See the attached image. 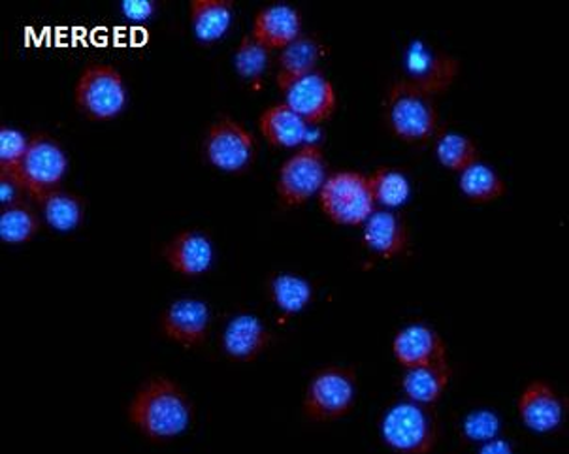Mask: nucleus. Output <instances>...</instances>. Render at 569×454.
I'll return each instance as SVG.
<instances>
[{"mask_svg":"<svg viewBox=\"0 0 569 454\" xmlns=\"http://www.w3.org/2000/svg\"><path fill=\"white\" fill-rule=\"evenodd\" d=\"M129 421L149 442H170L192 421L191 400L176 381L153 377L138 389L129 404Z\"/></svg>","mask_w":569,"mask_h":454,"instance_id":"nucleus-1","label":"nucleus"},{"mask_svg":"<svg viewBox=\"0 0 569 454\" xmlns=\"http://www.w3.org/2000/svg\"><path fill=\"white\" fill-rule=\"evenodd\" d=\"M387 123L392 134L403 142H427L440 125L436 97L408 80L392 83L387 97Z\"/></svg>","mask_w":569,"mask_h":454,"instance_id":"nucleus-2","label":"nucleus"},{"mask_svg":"<svg viewBox=\"0 0 569 454\" xmlns=\"http://www.w3.org/2000/svg\"><path fill=\"white\" fill-rule=\"evenodd\" d=\"M381 436L398 453H432L440 440V421L432 405L400 402L385 413Z\"/></svg>","mask_w":569,"mask_h":454,"instance_id":"nucleus-3","label":"nucleus"},{"mask_svg":"<svg viewBox=\"0 0 569 454\" xmlns=\"http://www.w3.org/2000/svg\"><path fill=\"white\" fill-rule=\"evenodd\" d=\"M357 402V370L327 366L311 377L303 396V415L313 423H332L353 411Z\"/></svg>","mask_w":569,"mask_h":454,"instance_id":"nucleus-4","label":"nucleus"},{"mask_svg":"<svg viewBox=\"0 0 569 454\" xmlns=\"http://www.w3.org/2000/svg\"><path fill=\"white\" fill-rule=\"evenodd\" d=\"M74 102L91 121L118 118L127 107L123 75L112 64H87L76 81Z\"/></svg>","mask_w":569,"mask_h":454,"instance_id":"nucleus-5","label":"nucleus"},{"mask_svg":"<svg viewBox=\"0 0 569 454\" xmlns=\"http://www.w3.org/2000/svg\"><path fill=\"white\" fill-rule=\"evenodd\" d=\"M67 170L69 159L61 143L46 132H34L19 169V185L26 189L27 196L40 204L48 194L61 189Z\"/></svg>","mask_w":569,"mask_h":454,"instance_id":"nucleus-6","label":"nucleus"},{"mask_svg":"<svg viewBox=\"0 0 569 454\" xmlns=\"http://www.w3.org/2000/svg\"><path fill=\"white\" fill-rule=\"evenodd\" d=\"M319 204L325 215L336 224L359 226L373 213L376 200L371 196L368 175L360 172H336L328 175L319 191Z\"/></svg>","mask_w":569,"mask_h":454,"instance_id":"nucleus-7","label":"nucleus"},{"mask_svg":"<svg viewBox=\"0 0 569 454\" xmlns=\"http://www.w3.org/2000/svg\"><path fill=\"white\" fill-rule=\"evenodd\" d=\"M327 178V161L321 148L316 143L302 145L279 169V200L284 205L306 204L311 196L319 194Z\"/></svg>","mask_w":569,"mask_h":454,"instance_id":"nucleus-8","label":"nucleus"},{"mask_svg":"<svg viewBox=\"0 0 569 454\" xmlns=\"http://www.w3.org/2000/svg\"><path fill=\"white\" fill-rule=\"evenodd\" d=\"M206 157L216 169L223 172H243L253 162L254 138L246 127L232 118L219 119L206 134Z\"/></svg>","mask_w":569,"mask_h":454,"instance_id":"nucleus-9","label":"nucleus"},{"mask_svg":"<svg viewBox=\"0 0 569 454\" xmlns=\"http://www.w3.org/2000/svg\"><path fill=\"white\" fill-rule=\"evenodd\" d=\"M406 72H408L406 80L409 83H413L432 97H438L449 91L457 80L460 61L447 56L443 51L432 50L422 42H415L406 51Z\"/></svg>","mask_w":569,"mask_h":454,"instance_id":"nucleus-10","label":"nucleus"},{"mask_svg":"<svg viewBox=\"0 0 569 454\" xmlns=\"http://www.w3.org/2000/svg\"><path fill=\"white\" fill-rule=\"evenodd\" d=\"M283 93L284 104L292 108L308 125L327 121L338 108L335 85L319 70L295 81Z\"/></svg>","mask_w":569,"mask_h":454,"instance_id":"nucleus-11","label":"nucleus"},{"mask_svg":"<svg viewBox=\"0 0 569 454\" xmlns=\"http://www.w3.org/2000/svg\"><path fill=\"white\" fill-rule=\"evenodd\" d=\"M210 307L202 300L181 299L161 315V332L181 347H200L210 332Z\"/></svg>","mask_w":569,"mask_h":454,"instance_id":"nucleus-12","label":"nucleus"},{"mask_svg":"<svg viewBox=\"0 0 569 454\" xmlns=\"http://www.w3.org/2000/svg\"><path fill=\"white\" fill-rule=\"evenodd\" d=\"M392 353L398 364L406 370L449 359L443 337L427 324H411L400 330L392 342Z\"/></svg>","mask_w":569,"mask_h":454,"instance_id":"nucleus-13","label":"nucleus"},{"mask_svg":"<svg viewBox=\"0 0 569 454\" xmlns=\"http://www.w3.org/2000/svg\"><path fill=\"white\" fill-rule=\"evenodd\" d=\"M162 256L173 272L186 278H197L206 274L213 264V245L202 232L183 231L164 245Z\"/></svg>","mask_w":569,"mask_h":454,"instance_id":"nucleus-14","label":"nucleus"},{"mask_svg":"<svg viewBox=\"0 0 569 454\" xmlns=\"http://www.w3.org/2000/svg\"><path fill=\"white\" fill-rule=\"evenodd\" d=\"M519 415L533 432H552L562 424V400L547 381H532L520 394Z\"/></svg>","mask_w":569,"mask_h":454,"instance_id":"nucleus-15","label":"nucleus"},{"mask_svg":"<svg viewBox=\"0 0 569 454\" xmlns=\"http://www.w3.org/2000/svg\"><path fill=\"white\" fill-rule=\"evenodd\" d=\"M272 343L270 330L260 323L259 317L242 313L236 315L224 329L221 345L227 355L236 362H253Z\"/></svg>","mask_w":569,"mask_h":454,"instance_id":"nucleus-16","label":"nucleus"},{"mask_svg":"<svg viewBox=\"0 0 569 454\" xmlns=\"http://www.w3.org/2000/svg\"><path fill=\"white\" fill-rule=\"evenodd\" d=\"M302 34L300 12L287 4L262 8L253 21L251 37L267 50H283Z\"/></svg>","mask_w":569,"mask_h":454,"instance_id":"nucleus-17","label":"nucleus"},{"mask_svg":"<svg viewBox=\"0 0 569 454\" xmlns=\"http://www.w3.org/2000/svg\"><path fill=\"white\" fill-rule=\"evenodd\" d=\"M366 248L383 256L395 259L402 255L409 248V229L397 213L373 212L365 223Z\"/></svg>","mask_w":569,"mask_h":454,"instance_id":"nucleus-18","label":"nucleus"},{"mask_svg":"<svg viewBox=\"0 0 569 454\" xmlns=\"http://www.w3.org/2000/svg\"><path fill=\"white\" fill-rule=\"evenodd\" d=\"M452 380V367L447 361L428 366L409 367L403 375V392L419 404L436 405Z\"/></svg>","mask_w":569,"mask_h":454,"instance_id":"nucleus-19","label":"nucleus"},{"mask_svg":"<svg viewBox=\"0 0 569 454\" xmlns=\"http://www.w3.org/2000/svg\"><path fill=\"white\" fill-rule=\"evenodd\" d=\"M260 132L276 148H298L308 137L310 125L287 104H276L262 112Z\"/></svg>","mask_w":569,"mask_h":454,"instance_id":"nucleus-20","label":"nucleus"},{"mask_svg":"<svg viewBox=\"0 0 569 454\" xmlns=\"http://www.w3.org/2000/svg\"><path fill=\"white\" fill-rule=\"evenodd\" d=\"M322 56V46L313 37H300L281 50L278 64V85L281 91L292 85L303 75L316 72Z\"/></svg>","mask_w":569,"mask_h":454,"instance_id":"nucleus-21","label":"nucleus"},{"mask_svg":"<svg viewBox=\"0 0 569 454\" xmlns=\"http://www.w3.org/2000/svg\"><path fill=\"white\" fill-rule=\"evenodd\" d=\"M234 4L230 0H192L191 23L194 37L211 44L223 38L232 23Z\"/></svg>","mask_w":569,"mask_h":454,"instance_id":"nucleus-22","label":"nucleus"},{"mask_svg":"<svg viewBox=\"0 0 569 454\" xmlns=\"http://www.w3.org/2000/svg\"><path fill=\"white\" fill-rule=\"evenodd\" d=\"M43 219L59 232L76 231L86 215V200L80 194L57 189L40 202Z\"/></svg>","mask_w":569,"mask_h":454,"instance_id":"nucleus-23","label":"nucleus"},{"mask_svg":"<svg viewBox=\"0 0 569 454\" xmlns=\"http://www.w3.org/2000/svg\"><path fill=\"white\" fill-rule=\"evenodd\" d=\"M40 218L27 200L4 205L0 213V238L12 245L31 242L40 231Z\"/></svg>","mask_w":569,"mask_h":454,"instance_id":"nucleus-24","label":"nucleus"},{"mask_svg":"<svg viewBox=\"0 0 569 454\" xmlns=\"http://www.w3.org/2000/svg\"><path fill=\"white\" fill-rule=\"evenodd\" d=\"M460 191L471 202L487 204V202L501 199L508 188H506V181L501 180L495 170L477 161L476 164L468 167L465 172H460Z\"/></svg>","mask_w":569,"mask_h":454,"instance_id":"nucleus-25","label":"nucleus"},{"mask_svg":"<svg viewBox=\"0 0 569 454\" xmlns=\"http://www.w3.org/2000/svg\"><path fill=\"white\" fill-rule=\"evenodd\" d=\"M270 299L284 315H295L308 307L313 299V289L303 278L278 274L270 281Z\"/></svg>","mask_w":569,"mask_h":454,"instance_id":"nucleus-26","label":"nucleus"},{"mask_svg":"<svg viewBox=\"0 0 569 454\" xmlns=\"http://www.w3.org/2000/svg\"><path fill=\"white\" fill-rule=\"evenodd\" d=\"M436 155L446 169L465 172L468 167L476 164L479 150L471 138L458 132H443L436 143Z\"/></svg>","mask_w":569,"mask_h":454,"instance_id":"nucleus-27","label":"nucleus"},{"mask_svg":"<svg viewBox=\"0 0 569 454\" xmlns=\"http://www.w3.org/2000/svg\"><path fill=\"white\" fill-rule=\"evenodd\" d=\"M368 183H370L371 196L379 204L398 208L408 202L409 181L400 170L381 167L373 174L368 175Z\"/></svg>","mask_w":569,"mask_h":454,"instance_id":"nucleus-28","label":"nucleus"},{"mask_svg":"<svg viewBox=\"0 0 569 454\" xmlns=\"http://www.w3.org/2000/svg\"><path fill=\"white\" fill-rule=\"evenodd\" d=\"M27 148L29 138L23 132L8 125L0 129V175L19 180V169L26 159Z\"/></svg>","mask_w":569,"mask_h":454,"instance_id":"nucleus-29","label":"nucleus"},{"mask_svg":"<svg viewBox=\"0 0 569 454\" xmlns=\"http://www.w3.org/2000/svg\"><path fill=\"white\" fill-rule=\"evenodd\" d=\"M268 63H270V50L259 44L251 34L243 37L234 56L238 74L248 78V80H253L268 69Z\"/></svg>","mask_w":569,"mask_h":454,"instance_id":"nucleus-30","label":"nucleus"},{"mask_svg":"<svg viewBox=\"0 0 569 454\" xmlns=\"http://www.w3.org/2000/svg\"><path fill=\"white\" fill-rule=\"evenodd\" d=\"M500 421L489 410H477L470 413L465 421V434L471 442H489L498 436Z\"/></svg>","mask_w":569,"mask_h":454,"instance_id":"nucleus-31","label":"nucleus"},{"mask_svg":"<svg viewBox=\"0 0 569 454\" xmlns=\"http://www.w3.org/2000/svg\"><path fill=\"white\" fill-rule=\"evenodd\" d=\"M121 12L130 21L140 23V21H148L156 16L157 2L153 0H124L121 2Z\"/></svg>","mask_w":569,"mask_h":454,"instance_id":"nucleus-32","label":"nucleus"},{"mask_svg":"<svg viewBox=\"0 0 569 454\" xmlns=\"http://www.w3.org/2000/svg\"><path fill=\"white\" fill-rule=\"evenodd\" d=\"M23 196H27L26 189L21 188L18 181L0 175V204L2 208L23 202L26 200Z\"/></svg>","mask_w":569,"mask_h":454,"instance_id":"nucleus-33","label":"nucleus"},{"mask_svg":"<svg viewBox=\"0 0 569 454\" xmlns=\"http://www.w3.org/2000/svg\"><path fill=\"white\" fill-rule=\"evenodd\" d=\"M481 453L492 454H508L513 451V447L509 445V443L503 442V440H498V437H492V440H489V442H485L483 445H481V448H479Z\"/></svg>","mask_w":569,"mask_h":454,"instance_id":"nucleus-34","label":"nucleus"}]
</instances>
